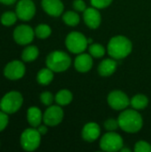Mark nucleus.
<instances>
[{
    "instance_id": "nucleus-28",
    "label": "nucleus",
    "mask_w": 151,
    "mask_h": 152,
    "mask_svg": "<svg viewBox=\"0 0 151 152\" xmlns=\"http://www.w3.org/2000/svg\"><path fill=\"white\" fill-rule=\"evenodd\" d=\"M135 152H151V145L145 141H139L134 146Z\"/></svg>"
},
{
    "instance_id": "nucleus-9",
    "label": "nucleus",
    "mask_w": 151,
    "mask_h": 152,
    "mask_svg": "<svg viewBox=\"0 0 151 152\" xmlns=\"http://www.w3.org/2000/svg\"><path fill=\"white\" fill-rule=\"evenodd\" d=\"M26 73V67L24 61L13 60L8 62L4 69V76L12 81L19 80L24 77Z\"/></svg>"
},
{
    "instance_id": "nucleus-27",
    "label": "nucleus",
    "mask_w": 151,
    "mask_h": 152,
    "mask_svg": "<svg viewBox=\"0 0 151 152\" xmlns=\"http://www.w3.org/2000/svg\"><path fill=\"white\" fill-rule=\"evenodd\" d=\"M40 101L44 105L51 106L53 104V101H55V97L53 96V94L51 92L45 91L40 94Z\"/></svg>"
},
{
    "instance_id": "nucleus-2",
    "label": "nucleus",
    "mask_w": 151,
    "mask_h": 152,
    "mask_svg": "<svg viewBox=\"0 0 151 152\" xmlns=\"http://www.w3.org/2000/svg\"><path fill=\"white\" fill-rule=\"evenodd\" d=\"M133 50V44L125 36H115L108 44V53L115 60H122L127 57Z\"/></svg>"
},
{
    "instance_id": "nucleus-16",
    "label": "nucleus",
    "mask_w": 151,
    "mask_h": 152,
    "mask_svg": "<svg viewBox=\"0 0 151 152\" xmlns=\"http://www.w3.org/2000/svg\"><path fill=\"white\" fill-rule=\"evenodd\" d=\"M101 135V127L95 122H89L82 129V138L88 142H95Z\"/></svg>"
},
{
    "instance_id": "nucleus-24",
    "label": "nucleus",
    "mask_w": 151,
    "mask_h": 152,
    "mask_svg": "<svg viewBox=\"0 0 151 152\" xmlns=\"http://www.w3.org/2000/svg\"><path fill=\"white\" fill-rule=\"evenodd\" d=\"M18 20V16L15 12L7 11L2 13L0 17V22L4 27H11L16 23Z\"/></svg>"
},
{
    "instance_id": "nucleus-14",
    "label": "nucleus",
    "mask_w": 151,
    "mask_h": 152,
    "mask_svg": "<svg viewBox=\"0 0 151 152\" xmlns=\"http://www.w3.org/2000/svg\"><path fill=\"white\" fill-rule=\"evenodd\" d=\"M41 5L43 10L53 17L61 16L64 11V4L61 0H42Z\"/></svg>"
},
{
    "instance_id": "nucleus-18",
    "label": "nucleus",
    "mask_w": 151,
    "mask_h": 152,
    "mask_svg": "<svg viewBox=\"0 0 151 152\" xmlns=\"http://www.w3.org/2000/svg\"><path fill=\"white\" fill-rule=\"evenodd\" d=\"M43 116L41 110L36 106H31L27 110V121L32 127H37L43 122Z\"/></svg>"
},
{
    "instance_id": "nucleus-12",
    "label": "nucleus",
    "mask_w": 151,
    "mask_h": 152,
    "mask_svg": "<svg viewBox=\"0 0 151 152\" xmlns=\"http://www.w3.org/2000/svg\"><path fill=\"white\" fill-rule=\"evenodd\" d=\"M131 100L127 94L120 90H115L108 95V103L115 110H124L130 105Z\"/></svg>"
},
{
    "instance_id": "nucleus-20",
    "label": "nucleus",
    "mask_w": 151,
    "mask_h": 152,
    "mask_svg": "<svg viewBox=\"0 0 151 152\" xmlns=\"http://www.w3.org/2000/svg\"><path fill=\"white\" fill-rule=\"evenodd\" d=\"M39 55V49L36 45L26 46L21 53V60L24 62H32L37 59Z\"/></svg>"
},
{
    "instance_id": "nucleus-36",
    "label": "nucleus",
    "mask_w": 151,
    "mask_h": 152,
    "mask_svg": "<svg viewBox=\"0 0 151 152\" xmlns=\"http://www.w3.org/2000/svg\"><path fill=\"white\" fill-rule=\"evenodd\" d=\"M0 147H1V143H0Z\"/></svg>"
},
{
    "instance_id": "nucleus-13",
    "label": "nucleus",
    "mask_w": 151,
    "mask_h": 152,
    "mask_svg": "<svg viewBox=\"0 0 151 152\" xmlns=\"http://www.w3.org/2000/svg\"><path fill=\"white\" fill-rule=\"evenodd\" d=\"M83 18L85 25L92 29L98 28L101 23V14L99 10L93 6L85 10Z\"/></svg>"
},
{
    "instance_id": "nucleus-6",
    "label": "nucleus",
    "mask_w": 151,
    "mask_h": 152,
    "mask_svg": "<svg viewBox=\"0 0 151 152\" xmlns=\"http://www.w3.org/2000/svg\"><path fill=\"white\" fill-rule=\"evenodd\" d=\"M65 45L67 49L75 54H79L84 53L88 46V40L85 36L77 31L70 32L65 40Z\"/></svg>"
},
{
    "instance_id": "nucleus-10",
    "label": "nucleus",
    "mask_w": 151,
    "mask_h": 152,
    "mask_svg": "<svg viewBox=\"0 0 151 152\" xmlns=\"http://www.w3.org/2000/svg\"><path fill=\"white\" fill-rule=\"evenodd\" d=\"M36 4L32 0H19L15 6V12L18 19L23 21L32 20L36 14Z\"/></svg>"
},
{
    "instance_id": "nucleus-23",
    "label": "nucleus",
    "mask_w": 151,
    "mask_h": 152,
    "mask_svg": "<svg viewBox=\"0 0 151 152\" xmlns=\"http://www.w3.org/2000/svg\"><path fill=\"white\" fill-rule=\"evenodd\" d=\"M62 20L68 26L76 27L80 21V17H79V14L77 12L68 11V12H64L62 14Z\"/></svg>"
},
{
    "instance_id": "nucleus-8",
    "label": "nucleus",
    "mask_w": 151,
    "mask_h": 152,
    "mask_svg": "<svg viewBox=\"0 0 151 152\" xmlns=\"http://www.w3.org/2000/svg\"><path fill=\"white\" fill-rule=\"evenodd\" d=\"M35 36V29L27 24H20L17 26L12 32L13 40L20 45H30L34 40Z\"/></svg>"
},
{
    "instance_id": "nucleus-3",
    "label": "nucleus",
    "mask_w": 151,
    "mask_h": 152,
    "mask_svg": "<svg viewBox=\"0 0 151 152\" xmlns=\"http://www.w3.org/2000/svg\"><path fill=\"white\" fill-rule=\"evenodd\" d=\"M45 64L46 67L51 69L53 72H63L70 67L71 58L67 53L56 50L47 55Z\"/></svg>"
},
{
    "instance_id": "nucleus-30",
    "label": "nucleus",
    "mask_w": 151,
    "mask_h": 152,
    "mask_svg": "<svg viewBox=\"0 0 151 152\" xmlns=\"http://www.w3.org/2000/svg\"><path fill=\"white\" fill-rule=\"evenodd\" d=\"M91 4L97 9H103L109 6L113 0H90Z\"/></svg>"
},
{
    "instance_id": "nucleus-17",
    "label": "nucleus",
    "mask_w": 151,
    "mask_h": 152,
    "mask_svg": "<svg viewBox=\"0 0 151 152\" xmlns=\"http://www.w3.org/2000/svg\"><path fill=\"white\" fill-rule=\"evenodd\" d=\"M117 68V63L113 58L104 59L98 67V72L101 77H109L113 75Z\"/></svg>"
},
{
    "instance_id": "nucleus-7",
    "label": "nucleus",
    "mask_w": 151,
    "mask_h": 152,
    "mask_svg": "<svg viewBox=\"0 0 151 152\" xmlns=\"http://www.w3.org/2000/svg\"><path fill=\"white\" fill-rule=\"evenodd\" d=\"M100 147L103 151H120V150L124 147V141L121 135L115 131L108 132L101 138Z\"/></svg>"
},
{
    "instance_id": "nucleus-11",
    "label": "nucleus",
    "mask_w": 151,
    "mask_h": 152,
    "mask_svg": "<svg viewBox=\"0 0 151 152\" xmlns=\"http://www.w3.org/2000/svg\"><path fill=\"white\" fill-rule=\"evenodd\" d=\"M64 118V111L60 105H51L45 110L43 116V122L48 126L60 125Z\"/></svg>"
},
{
    "instance_id": "nucleus-5",
    "label": "nucleus",
    "mask_w": 151,
    "mask_h": 152,
    "mask_svg": "<svg viewBox=\"0 0 151 152\" xmlns=\"http://www.w3.org/2000/svg\"><path fill=\"white\" fill-rule=\"evenodd\" d=\"M41 134L36 127H29L25 129L20 138L21 148L25 151H35L37 150L41 143Z\"/></svg>"
},
{
    "instance_id": "nucleus-35",
    "label": "nucleus",
    "mask_w": 151,
    "mask_h": 152,
    "mask_svg": "<svg viewBox=\"0 0 151 152\" xmlns=\"http://www.w3.org/2000/svg\"><path fill=\"white\" fill-rule=\"evenodd\" d=\"M120 151L121 152H131V150L130 149H128V148H122L121 150H120Z\"/></svg>"
},
{
    "instance_id": "nucleus-34",
    "label": "nucleus",
    "mask_w": 151,
    "mask_h": 152,
    "mask_svg": "<svg viewBox=\"0 0 151 152\" xmlns=\"http://www.w3.org/2000/svg\"><path fill=\"white\" fill-rule=\"evenodd\" d=\"M0 3L4 5H12L14 3H17V0H0Z\"/></svg>"
},
{
    "instance_id": "nucleus-4",
    "label": "nucleus",
    "mask_w": 151,
    "mask_h": 152,
    "mask_svg": "<svg viewBox=\"0 0 151 152\" xmlns=\"http://www.w3.org/2000/svg\"><path fill=\"white\" fill-rule=\"evenodd\" d=\"M23 96L18 91L6 93L0 100V110L5 113L14 114L20 110L23 105Z\"/></svg>"
},
{
    "instance_id": "nucleus-15",
    "label": "nucleus",
    "mask_w": 151,
    "mask_h": 152,
    "mask_svg": "<svg viewBox=\"0 0 151 152\" xmlns=\"http://www.w3.org/2000/svg\"><path fill=\"white\" fill-rule=\"evenodd\" d=\"M93 56L90 53H79L74 61V67L75 69L81 73H86L93 68Z\"/></svg>"
},
{
    "instance_id": "nucleus-19",
    "label": "nucleus",
    "mask_w": 151,
    "mask_h": 152,
    "mask_svg": "<svg viewBox=\"0 0 151 152\" xmlns=\"http://www.w3.org/2000/svg\"><path fill=\"white\" fill-rule=\"evenodd\" d=\"M53 73L54 72L51 69H49L48 67L40 69L37 72V75H36L37 83L39 85H41V86H48V85H50L53 82V77H54Z\"/></svg>"
},
{
    "instance_id": "nucleus-22",
    "label": "nucleus",
    "mask_w": 151,
    "mask_h": 152,
    "mask_svg": "<svg viewBox=\"0 0 151 152\" xmlns=\"http://www.w3.org/2000/svg\"><path fill=\"white\" fill-rule=\"evenodd\" d=\"M130 104L133 107V109L136 110H142L149 105V99L146 95L139 94L134 95L131 99Z\"/></svg>"
},
{
    "instance_id": "nucleus-29",
    "label": "nucleus",
    "mask_w": 151,
    "mask_h": 152,
    "mask_svg": "<svg viewBox=\"0 0 151 152\" xmlns=\"http://www.w3.org/2000/svg\"><path fill=\"white\" fill-rule=\"evenodd\" d=\"M104 127L109 132H114L119 127L118 120L114 118H109L104 122Z\"/></svg>"
},
{
    "instance_id": "nucleus-1",
    "label": "nucleus",
    "mask_w": 151,
    "mask_h": 152,
    "mask_svg": "<svg viewBox=\"0 0 151 152\" xmlns=\"http://www.w3.org/2000/svg\"><path fill=\"white\" fill-rule=\"evenodd\" d=\"M119 127L129 134L138 133L143 126L142 115L136 110H124L120 113L118 118Z\"/></svg>"
},
{
    "instance_id": "nucleus-26",
    "label": "nucleus",
    "mask_w": 151,
    "mask_h": 152,
    "mask_svg": "<svg viewBox=\"0 0 151 152\" xmlns=\"http://www.w3.org/2000/svg\"><path fill=\"white\" fill-rule=\"evenodd\" d=\"M89 53L93 57V58H101L105 55L106 53V49L105 47L98 43H93L89 45Z\"/></svg>"
},
{
    "instance_id": "nucleus-32",
    "label": "nucleus",
    "mask_w": 151,
    "mask_h": 152,
    "mask_svg": "<svg viewBox=\"0 0 151 152\" xmlns=\"http://www.w3.org/2000/svg\"><path fill=\"white\" fill-rule=\"evenodd\" d=\"M73 8L76 12H85L86 9V4L84 0H75L73 2Z\"/></svg>"
},
{
    "instance_id": "nucleus-33",
    "label": "nucleus",
    "mask_w": 151,
    "mask_h": 152,
    "mask_svg": "<svg viewBox=\"0 0 151 152\" xmlns=\"http://www.w3.org/2000/svg\"><path fill=\"white\" fill-rule=\"evenodd\" d=\"M47 126H46L45 124H44V125H40V126H38L37 127H36V129L38 130V132L40 133V134L41 135H44V134H47V132H48V128H47Z\"/></svg>"
},
{
    "instance_id": "nucleus-25",
    "label": "nucleus",
    "mask_w": 151,
    "mask_h": 152,
    "mask_svg": "<svg viewBox=\"0 0 151 152\" xmlns=\"http://www.w3.org/2000/svg\"><path fill=\"white\" fill-rule=\"evenodd\" d=\"M52 34V28L44 23L37 25L35 28V35L39 39H46Z\"/></svg>"
},
{
    "instance_id": "nucleus-21",
    "label": "nucleus",
    "mask_w": 151,
    "mask_h": 152,
    "mask_svg": "<svg viewBox=\"0 0 151 152\" xmlns=\"http://www.w3.org/2000/svg\"><path fill=\"white\" fill-rule=\"evenodd\" d=\"M54 97L55 102L60 106H67L73 101V94L68 89L60 90Z\"/></svg>"
},
{
    "instance_id": "nucleus-31",
    "label": "nucleus",
    "mask_w": 151,
    "mask_h": 152,
    "mask_svg": "<svg viewBox=\"0 0 151 152\" xmlns=\"http://www.w3.org/2000/svg\"><path fill=\"white\" fill-rule=\"evenodd\" d=\"M9 124V117L8 114L0 110V133L3 132Z\"/></svg>"
}]
</instances>
